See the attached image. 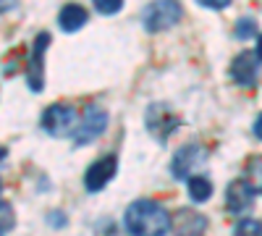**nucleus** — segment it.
I'll use <instances>...</instances> for the list:
<instances>
[{
	"label": "nucleus",
	"mask_w": 262,
	"mask_h": 236,
	"mask_svg": "<svg viewBox=\"0 0 262 236\" xmlns=\"http://www.w3.org/2000/svg\"><path fill=\"white\" fill-rule=\"evenodd\" d=\"M189 197L194 202H207L212 197V181L207 176H191L189 179Z\"/></svg>",
	"instance_id": "obj_13"
},
{
	"label": "nucleus",
	"mask_w": 262,
	"mask_h": 236,
	"mask_svg": "<svg viewBox=\"0 0 262 236\" xmlns=\"http://www.w3.org/2000/svg\"><path fill=\"white\" fill-rule=\"evenodd\" d=\"M6 160V147H0V163Z\"/></svg>",
	"instance_id": "obj_23"
},
{
	"label": "nucleus",
	"mask_w": 262,
	"mask_h": 236,
	"mask_svg": "<svg viewBox=\"0 0 262 236\" xmlns=\"http://www.w3.org/2000/svg\"><path fill=\"white\" fill-rule=\"evenodd\" d=\"M207 231V218L196 210L181 207L176 210V216L170 218V233L173 236H205Z\"/></svg>",
	"instance_id": "obj_9"
},
{
	"label": "nucleus",
	"mask_w": 262,
	"mask_h": 236,
	"mask_svg": "<svg viewBox=\"0 0 262 236\" xmlns=\"http://www.w3.org/2000/svg\"><path fill=\"white\" fill-rule=\"evenodd\" d=\"M247 181L252 184L254 191H259V195H262V155L254 158V160H249V165H247Z\"/></svg>",
	"instance_id": "obj_14"
},
{
	"label": "nucleus",
	"mask_w": 262,
	"mask_h": 236,
	"mask_svg": "<svg viewBox=\"0 0 262 236\" xmlns=\"http://www.w3.org/2000/svg\"><path fill=\"white\" fill-rule=\"evenodd\" d=\"M181 3L179 0H155L149 3L144 11H142V24L147 32H163V29H170L181 21Z\"/></svg>",
	"instance_id": "obj_2"
},
{
	"label": "nucleus",
	"mask_w": 262,
	"mask_h": 236,
	"mask_svg": "<svg viewBox=\"0 0 262 236\" xmlns=\"http://www.w3.org/2000/svg\"><path fill=\"white\" fill-rule=\"evenodd\" d=\"M16 8V0H0V11H11Z\"/></svg>",
	"instance_id": "obj_21"
},
{
	"label": "nucleus",
	"mask_w": 262,
	"mask_h": 236,
	"mask_svg": "<svg viewBox=\"0 0 262 236\" xmlns=\"http://www.w3.org/2000/svg\"><path fill=\"white\" fill-rule=\"evenodd\" d=\"M123 228L131 236H165L170 228L168 210L155 200H137L126 207Z\"/></svg>",
	"instance_id": "obj_1"
},
{
	"label": "nucleus",
	"mask_w": 262,
	"mask_h": 236,
	"mask_svg": "<svg viewBox=\"0 0 262 236\" xmlns=\"http://www.w3.org/2000/svg\"><path fill=\"white\" fill-rule=\"evenodd\" d=\"M16 223V216H13V207L8 202H0V236L8 233Z\"/></svg>",
	"instance_id": "obj_17"
},
{
	"label": "nucleus",
	"mask_w": 262,
	"mask_h": 236,
	"mask_svg": "<svg viewBox=\"0 0 262 236\" xmlns=\"http://www.w3.org/2000/svg\"><path fill=\"white\" fill-rule=\"evenodd\" d=\"M233 236H262V223L254 218H242L233 228Z\"/></svg>",
	"instance_id": "obj_15"
},
{
	"label": "nucleus",
	"mask_w": 262,
	"mask_h": 236,
	"mask_svg": "<svg viewBox=\"0 0 262 236\" xmlns=\"http://www.w3.org/2000/svg\"><path fill=\"white\" fill-rule=\"evenodd\" d=\"M233 34H236L238 39H249V37H254V34H257V21H254L252 16L238 18V21H236V27H233Z\"/></svg>",
	"instance_id": "obj_16"
},
{
	"label": "nucleus",
	"mask_w": 262,
	"mask_h": 236,
	"mask_svg": "<svg viewBox=\"0 0 262 236\" xmlns=\"http://www.w3.org/2000/svg\"><path fill=\"white\" fill-rule=\"evenodd\" d=\"M50 45V34L39 32L34 37V48H32V58H29V71H27V84L32 92H42L45 87V50Z\"/></svg>",
	"instance_id": "obj_7"
},
{
	"label": "nucleus",
	"mask_w": 262,
	"mask_h": 236,
	"mask_svg": "<svg viewBox=\"0 0 262 236\" xmlns=\"http://www.w3.org/2000/svg\"><path fill=\"white\" fill-rule=\"evenodd\" d=\"M39 126L45 128L50 137H71L76 134L79 128V116L71 105H63V102H55L50 108L42 113L39 118Z\"/></svg>",
	"instance_id": "obj_3"
},
{
	"label": "nucleus",
	"mask_w": 262,
	"mask_h": 236,
	"mask_svg": "<svg viewBox=\"0 0 262 236\" xmlns=\"http://www.w3.org/2000/svg\"><path fill=\"white\" fill-rule=\"evenodd\" d=\"M116 170H118V158H116V155H105V158L95 160L90 168H86V174H84V186H86V191H100V189H105L107 184H111V179L116 176Z\"/></svg>",
	"instance_id": "obj_8"
},
{
	"label": "nucleus",
	"mask_w": 262,
	"mask_h": 236,
	"mask_svg": "<svg viewBox=\"0 0 262 236\" xmlns=\"http://www.w3.org/2000/svg\"><path fill=\"white\" fill-rule=\"evenodd\" d=\"M92 3H95V8H97L100 13H105V16H113V13H118V11H121L123 0H92Z\"/></svg>",
	"instance_id": "obj_18"
},
{
	"label": "nucleus",
	"mask_w": 262,
	"mask_h": 236,
	"mask_svg": "<svg viewBox=\"0 0 262 236\" xmlns=\"http://www.w3.org/2000/svg\"><path fill=\"white\" fill-rule=\"evenodd\" d=\"M257 63H259L257 53H252V50L238 53V55L233 58V63H231V79H233L236 84H242V87H249V84H254V81H257Z\"/></svg>",
	"instance_id": "obj_11"
},
{
	"label": "nucleus",
	"mask_w": 262,
	"mask_h": 236,
	"mask_svg": "<svg viewBox=\"0 0 262 236\" xmlns=\"http://www.w3.org/2000/svg\"><path fill=\"white\" fill-rule=\"evenodd\" d=\"M254 53H257V58L262 60V34H259V39H257V50H254Z\"/></svg>",
	"instance_id": "obj_22"
},
{
	"label": "nucleus",
	"mask_w": 262,
	"mask_h": 236,
	"mask_svg": "<svg viewBox=\"0 0 262 236\" xmlns=\"http://www.w3.org/2000/svg\"><path fill=\"white\" fill-rule=\"evenodd\" d=\"M196 3L205 8H212V11H223L226 6H231V0H196Z\"/></svg>",
	"instance_id": "obj_19"
},
{
	"label": "nucleus",
	"mask_w": 262,
	"mask_h": 236,
	"mask_svg": "<svg viewBox=\"0 0 262 236\" xmlns=\"http://www.w3.org/2000/svg\"><path fill=\"white\" fill-rule=\"evenodd\" d=\"M107 126V113L100 108V105H86L84 108V116L79 121V128H76V137H74V144H92Z\"/></svg>",
	"instance_id": "obj_6"
},
{
	"label": "nucleus",
	"mask_w": 262,
	"mask_h": 236,
	"mask_svg": "<svg viewBox=\"0 0 262 236\" xmlns=\"http://www.w3.org/2000/svg\"><path fill=\"white\" fill-rule=\"evenodd\" d=\"M58 24L63 32H79L84 24H86V11L79 6V3H69V6H63L60 13H58Z\"/></svg>",
	"instance_id": "obj_12"
},
{
	"label": "nucleus",
	"mask_w": 262,
	"mask_h": 236,
	"mask_svg": "<svg viewBox=\"0 0 262 236\" xmlns=\"http://www.w3.org/2000/svg\"><path fill=\"white\" fill-rule=\"evenodd\" d=\"M0 191H3V181H0Z\"/></svg>",
	"instance_id": "obj_24"
},
{
	"label": "nucleus",
	"mask_w": 262,
	"mask_h": 236,
	"mask_svg": "<svg viewBox=\"0 0 262 236\" xmlns=\"http://www.w3.org/2000/svg\"><path fill=\"white\" fill-rule=\"evenodd\" d=\"M144 126L158 142H168V137L181 126V118L173 113L168 102H152L144 113Z\"/></svg>",
	"instance_id": "obj_4"
},
{
	"label": "nucleus",
	"mask_w": 262,
	"mask_h": 236,
	"mask_svg": "<svg viewBox=\"0 0 262 236\" xmlns=\"http://www.w3.org/2000/svg\"><path fill=\"white\" fill-rule=\"evenodd\" d=\"M226 205L231 212H247L252 205H254V189L247 179H236L233 184H228L226 189Z\"/></svg>",
	"instance_id": "obj_10"
},
{
	"label": "nucleus",
	"mask_w": 262,
	"mask_h": 236,
	"mask_svg": "<svg viewBox=\"0 0 262 236\" xmlns=\"http://www.w3.org/2000/svg\"><path fill=\"white\" fill-rule=\"evenodd\" d=\"M254 137H257V139H262V113H259V118L254 121Z\"/></svg>",
	"instance_id": "obj_20"
},
{
	"label": "nucleus",
	"mask_w": 262,
	"mask_h": 236,
	"mask_svg": "<svg viewBox=\"0 0 262 236\" xmlns=\"http://www.w3.org/2000/svg\"><path fill=\"white\" fill-rule=\"evenodd\" d=\"M205 160H207V149L202 144H184L176 149V155L170 160V174L173 179H189Z\"/></svg>",
	"instance_id": "obj_5"
}]
</instances>
